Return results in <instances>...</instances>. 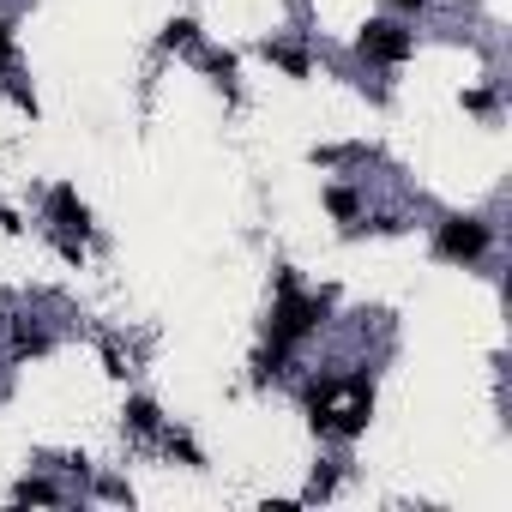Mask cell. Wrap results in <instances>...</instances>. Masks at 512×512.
<instances>
[{
    "label": "cell",
    "instance_id": "9",
    "mask_svg": "<svg viewBox=\"0 0 512 512\" xmlns=\"http://www.w3.org/2000/svg\"><path fill=\"white\" fill-rule=\"evenodd\" d=\"M187 43H199V25L193 19H169L163 25V49H187Z\"/></svg>",
    "mask_w": 512,
    "mask_h": 512
},
{
    "label": "cell",
    "instance_id": "14",
    "mask_svg": "<svg viewBox=\"0 0 512 512\" xmlns=\"http://www.w3.org/2000/svg\"><path fill=\"white\" fill-rule=\"evenodd\" d=\"M398 7H404V13H416V7H428V0H398Z\"/></svg>",
    "mask_w": 512,
    "mask_h": 512
},
{
    "label": "cell",
    "instance_id": "5",
    "mask_svg": "<svg viewBox=\"0 0 512 512\" xmlns=\"http://www.w3.org/2000/svg\"><path fill=\"white\" fill-rule=\"evenodd\" d=\"M338 392H344V380H314V386H308V422H314V434H332Z\"/></svg>",
    "mask_w": 512,
    "mask_h": 512
},
{
    "label": "cell",
    "instance_id": "10",
    "mask_svg": "<svg viewBox=\"0 0 512 512\" xmlns=\"http://www.w3.org/2000/svg\"><path fill=\"white\" fill-rule=\"evenodd\" d=\"M13 500H19V506H49V500H55V482H19Z\"/></svg>",
    "mask_w": 512,
    "mask_h": 512
},
{
    "label": "cell",
    "instance_id": "13",
    "mask_svg": "<svg viewBox=\"0 0 512 512\" xmlns=\"http://www.w3.org/2000/svg\"><path fill=\"white\" fill-rule=\"evenodd\" d=\"M13 67V31H7V19H0V73Z\"/></svg>",
    "mask_w": 512,
    "mask_h": 512
},
{
    "label": "cell",
    "instance_id": "7",
    "mask_svg": "<svg viewBox=\"0 0 512 512\" xmlns=\"http://www.w3.org/2000/svg\"><path fill=\"white\" fill-rule=\"evenodd\" d=\"M266 61H278L290 79H308V55L302 49H284V43H266Z\"/></svg>",
    "mask_w": 512,
    "mask_h": 512
},
{
    "label": "cell",
    "instance_id": "2",
    "mask_svg": "<svg viewBox=\"0 0 512 512\" xmlns=\"http://www.w3.org/2000/svg\"><path fill=\"white\" fill-rule=\"evenodd\" d=\"M434 253L440 260H482L488 253V223L482 217H446L434 229Z\"/></svg>",
    "mask_w": 512,
    "mask_h": 512
},
{
    "label": "cell",
    "instance_id": "12",
    "mask_svg": "<svg viewBox=\"0 0 512 512\" xmlns=\"http://www.w3.org/2000/svg\"><path fill=\"white\" fill-rule=\"evenodd\" d=\"M205 73H211L217 85H229V79H235V55H211V61H205Z\"/></svg>",
    "mask_w": 512,
    "mask_h": 512
},
{
    "label": "cell",
    "instance_id": "4",
    "mask_svg": "<svg viewBox=\"0 0 512 512\" xmlns=\"http://www.w3.org/2000/svg\"><path fill=\"white\" fill-rule=\"evenodd\" d=\"M49 217H55V223L67 229V235H79V241L91 235V211H85V199H79V193H73L67 181H61V187L49 193Z\"/></svg>",
    "mask_w": 512,
    "mask_h": 512
},
{
    "label": "cell",
    "instance_id": "3",
    "mask_svg": "<svg viewBox=\"0 0 512 512\" xmlns=\"http://www.w3.org/2000/svg\"><path fill=\"white\" fill-rule=\"evenodd\" d=\"M356 49H362L368 61H380V67H398V61H410V49H416V37H410L404 25H392V19H374V25H362V37H356Z\"/></svg>",
    "mask_w": 512,
    "mask_h": 512
},
{
    "label": "cell",
    "instance_id": "8",
    "mask_svg": "<svg viewBox=\"0 0 512 512\" xmlns=\"http://www.w3.org/2000/svg\"><path fill=\"white\" fill-rule=\"evenodd\" d=\"M43 350H49V332H37V326H19V332H13V356H19V362H31V356H43Z\"/></svg>",
    "mask_w": 512,
    "mask_h": 512
},
{
    "label": "cell",
    "instance_id": "6",
    "mask_svg": "<svg viewBox=\"0 0 512 512\" xmlns=\"http://www.w3.org/2000/svg\"><path fill=\"white\" fill-rule=\"evenodd\" d=\"M127 428H139V434H157V428H163V410H157L151 398H127Z\"/></svg>",
    "mask_w": 512,
    "mask_h": 512
},
{
    "label": "cell",
    "instance_id": "11",
    "mask_svg": "<svg viewBox=\"0 0 512 512\" xmlns=\"http://www.w3.org/2000/svg\"><path fill=\"white\" fill-rule=\"evenodd\" d=\"M326 211L350 223V217H356V193H350V187H332V193H326Z\"/></svg>",
    "mask_w": 512,
    "mask_h": 512
},
{
    "label": "cell",
    "instance_id": "1",
    "mask_svg": "<svg viewBox=\"0 0 512 512\" xmlns=\"http://www.w3.org/2000/svg\"><path fill=\"white\" fill-rule=\"evenodd\" d=\"M320 320H326V296H302L296 290V272L284 266L278 272V308H272V344L278 350H296Z\"/></svg>",
    "mask_w": 512,
    "mask_h": 512
}]
</instances>
